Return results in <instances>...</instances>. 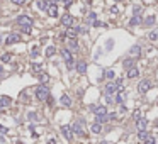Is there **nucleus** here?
Segmentation results:
<instances>
[{"mask_svg": "<svg viewBox=\"0 0 158 144\" xmlns=\"http://www.w3.org/2000/svg\"><path fill=\"white\" fill-rule=\"evenodd\" d=\"M48 97H50V88L41 83V85L36 88V98L41 100V102H44V100H48Z\"/></svg>", "mask_w": 158, "mask_h": 144, "instance_id": "obj_1", "label": "nucleus"}, {"mask_svg": "<svg viewBox=\"0 0 158 144\" xmlns=\"http://www.w3.org/2000/svg\"><path fill=\"white\" fill-rule=\"evenodd\" d=\"M83 124H85V120L83 119H78V122H75L73 126H70L71 127V132H75L77 136H80V137H83L85 136V131H83Z\"/></svg>", "mask_w": 158, "mask_h": 144, "instance_id": "obj_2", "label": "nucleus"}, {"mask_svg": "<svg viewBox=\"0 0 158 144\" xmlns=\"http://www.w3.org/2000/svg\"><path fill=\"white\" fill-rule=\"evenodd\" d=\"M151 87H153V85H151V81H150V80H141L140 83H138V93L144 95V93L150 90Z\"/></svg>", "mask_w": 158, "mask_h": 144, "instance_id": "obj_3", "label": "nucleus"}, {"mask_svg": "<svg viewBox=\"0 0 158 144\" xmlns=\"http://www.w3.org/2000/svg\"><path fill=\"white\" fill-rule=\"evenodd\" d=\"M16 22H17V26H31L33 24V17H29V15H19L16 19Z\"/></svg>", "mask_w": 158, "mask_h": 144, "instance_id": "obj_4", "label": "nucleus"}, {"mask_svg": "<svg viewBox=\"0 0 158 144\" xmlns=\"http://www.w3.org/2000/svg\"><path fill=\"white\" fill-rule=\"evenodd\" d=\"M19 41H20V36L16 34V32H12V34H9V36H7L5 44H7V46H12V44H16V42H19Z\"/></svg>", "mask_w": 158, "mask_h": 144, "instance_id": "obj_5", "label": "nucleus"}, {"mask_svg": "<svg viewBox=\"0 0 158 144\" xmlns=\"http://www.w3.org/2000/svg\"><path fill=\"white\" fill-rule=\"evenodd\" d=\"M61 134L65 136L66 141H71L73 139V132H71V127L70 126H61Z\"/></svg>", "mask_w": 158, "mask_h": 144, "instance_id": "obj_6", "label": "nucleus"}, {"mask_svg": "<svg viewBox=\"0 0 158 144\" xmlns=\"http://www.w3.org/2000/svg\"><path fill=\"white\" fill-rule=\"evenodd\" d=\"M46 12H48L50 17H58V3H50Z\"/></svg>", "mask_w": 158, "mask_h": 144, "instance_id": "obj_7", "label": "nucleus"}, {"mask_svg": "<svg viewBox=\"0 0 158 144\" xmlns=\"http://www.w3.org/2000/svg\"><path fill=\"white\" fill-rule=\"evenodd\" d=\"M116 90H117V85H116V81H109L107 85H105V95H112V93H116Z\"/></svg>", "mask_w": 158, "mask_h": 144, "instance_id": "obj_8", "label": "nucleus"}, {"mask_svg": "<svg viewBox=\"0 0 158 144\" xmlns=\"http://www.w3.org/2000/svg\"><path fill=\"white\" fill-rule=\"evenodd\" d=\"M90 110H92L95 115H102V114H105V112H107L104 105H90Z\"/></svg>", "mask_w": 158, "mask_h": 144, "instance_id": "obj_9", "label": "nucleus"}, {"mask_svg": "<svg viewBox=\"0 0 158 144\" xmlns=\"http://www.w3.org/2000/svg\"><path fill=\"white\" fill-rule=\"evenodd\" d=\"M61 24H63L65 27H71V26H73V17H71L70 14H65V15L61 17Z\"/></svg>", "mask_w": 158, "mask_h": 144, "instance_id": "obj_10", "label": "nucleus"}, {"mask_svg": "<svg viewBox=\"0 0 158 144\" xmlns=\"http://www.w3.org/2000/svg\"><path fill=\"white\" fill-rule=\"evenodd\" d=\"M136 127H138V131H146V127H148V120L146 119H138L136 120Z\"/></svg>", "mask_w": 158, "mask_h": 144, "instance_id": "obj_11", "label": "nucleus"}, {"mask_svg": "<svg viewBox=\"0 0 158 144\" xmlns=\"http://www.w3.org/2000/svg\"><path fill=\"white\" fill-rule=\"evenodd\" d=\"M75 68H77V71L80 73V75H83V73L87 71V63H85V61H78V63L75 65Z\"/></svg>", "mask_w": 158, "mask_h": 144, "instance_id": "obj_12", "label": "nucleus"}, {"mask_svg": "<svg viewBox=\"0 0 158 144\" xmlns=\"http://www.w3.org/2000/svg\"><path fill=\"white\" fill-rule=\"evenodd\" d=\"M10 104H12L10 97H7V95H2V97H0V107H9Z\"/></svg>", "mask_w": 158, "mask_h": 144, "instance_id": "obj_13", "label": "nucleus"}, {"mask_svg": "<svg viewBox=\"0 0 158 144\" xmlns=\"http://www.w3.org/2000/svg\"><path fill=\"white\" fill-rule=\"evenodd\" d=\"M123 66H124V70H131V68H134V59H133V58L124 59V61H123Z\"/></svg>", "mask_w": 158, "mask_h": 144, "instance_id": "obj_14", "label": "nucleus"}, {"mask_svg": "<svg viewBox=\"0 0 158 144\" xmlns=\"http://www.w3.org/2000/svg\"><path fill=\"white\" fill-rule=\"evenodd\" d=\"M60 102H61V105H63V107H71V98L68 97V95H61Z\"/></svg>", "mask_w": 158, "mask_h": 144, "instance_id": "obj_15", "label": "nucleus"}, {"mask_svg": "<svg viewBox=\"0 0 158 144\" xmlns=\"http://www.w3.org/2000/svg\"><path fill=\"white\" fill-rule=\"evenodd\" d=\"M109 115L107 114H102V115H95V122L97 124H104V122H109Z\"/></svg>", "mask_w": 158, "mask_h": 144, "instance_id": "obj_16", "label": "nucleus"}, {"mask_svg": "<svg viewBox=\"0 0 158 144\" xmlns=\"http://www.w3.org/2000/svg\"><path fill=\"white\" fill-rule=\"evenodd\" d=\"M140 75V70L138 68H131V70H127V73H126V76L129 78V80H133V78H136Z\"/></svg>", "mask_w": 158, "mask_h": 144, "instance_id": "obj_17", "label": "nucleus"}, {"mask_svg": "<svg viewBox=\"0 0 158 144\" xmlns=\"http://www.w3.org/2000/svg\"><path fill=\"white\" fill-rule=\"evenodd\" d=\"M90 131H92L94 134H100V132H102V124H97V122H94V124L90 126Z\"/></svg>", "mask_w": 158, "mask_h": 144, "instance_id": "obj_18", "label": "nucleus"}, {"mask_svg": "<svg viewBox=\"0 0 158 144\" xmlns=\"http://www.w3.org/2000/svg\"><path fill=\"white\" fill-rule=\"evenodd\" d=\"M148 136H150V134H148L146 131H138V139H140L141 143H146V141H148Z\"/></svg>", "mask_w": 158, "mask_h": 144, "instance_id": "obj_19", "label": "nucleus"}, {"mask_svg": "<svg viewBox=\"0 0 158 144\" xmlns=\"http://www.w3.org/2000/svg\"><path fill=\"white\" fill-rule=\"evenodd\" d=\"M48 5H50V0H39V2H37V9H39V10H46Z\"/></svg>", "mask_w": 158, "mask_h": 144, "instance_id": "obj_20", "label": "nucleus"}, {"mask_svg": "<svg viewBox=\"0 0 158 144\" xmlns=\"http://www.w3.org/2000/svg\"><path fill=\"white\" fill-rule=\"evenodd\" d=\"M68 49H71V51H77V49H78L77 39H70V41H68Z\"/></svg>", "mask_w": 158, "mask_h": 144, "instance_id": "obj_21", "label": "nucleus"}, {"mask_svg": "<svg viewBox=\"0 0 158 144\" xmlns=\"http://www.w3.org/2000/svg\"><path fill=\"white\" fill-rule=\"evenodd\" d=\"M65 36H68L70 39H75V37H77V29H75V27H68V31H66Z\"/></svg>", "mask_w": 158, "mask_h": 144, "instance_id": "obj_22", "label": "nucleus"}, {"mask_svg": "<svg viewBox=\"0 0 158 144\" xmlns=\"http://www.w3.org/2000/svg\"><path fill=\"white\" fill-rule=\"evenodd\" d=\"M155 22H157V17L155 15H150V17L144 19V26H153Z\"/></svg>", "mask_w": 158, "mask_h": 144, "instance_id": "obj_23", "label": "nucleus"}, {"mask_svg": "<svg viewBox=\"0 0 158 144\" xmlns=\"http://www.w3.org/2000/svg\"><path fill=\"white\" fill-rule=\"evenodd\" d=\"M61 56H63V59H65V61L71 59V53H70V49H61Z\"/></svg>", "mask_w": 158, "mask_h": 144, "instance_id": "obj_24", "label": "nucleus"}, {"mask_svg": "<svg viewBox=\"0 0 158 144\" xmlns=\"http://www.w3.org/2000/svg\"><path fill=\"white\" fill-rule=\"evenodd\" d=\"M10 59H12V56H10L9 53H5V54L0 56V61H2V63H10Z\"/></svg>", "mask_w": 158, "mask_h": 144, "instance_id": "obj_25", "label": "nucleus"}, {"mask_svg": "<svg viewBox=\"0 0 158 144\" xmlns=\"http://www.w3.org/2000/svg\"><path fill=\"white\" fill-rule=\"evenodd\" d=\"M104 76H105V78H107V80H112V78L116 76V73H114V70H105Z\"/></svg>", "mask_w": 158, "mask_h": 144, "instance_id": "obj_26", "label": "nucleus"}, {"mask_svg": "<svg viewBox=\"0 0 158 144\" xmlns=\"http://www.w3.org/2000/svg\"><path fill=\"white\" fill-rule=\"evenodd\" d=\"M114 102H117V104H124V93H123V92L116 95V98H114Z\"/></svg>", "mask_w": 158, "mask_h": 144, "instance_id": "obj_27", "label": "nucleus"}, {"mask_svg": "<svg viewBox=\"0 0 158 144\" xmlns=\"http://www.w3.org/2000/svg\"><path fill=\"white\" fill-rule=\"evenodd\" d=\"M54 53H56V48H54V46H50V48L46 49V56H48V58H51Z\"/></svg>", "mask_w": 158, "mask_h": 144, "instance_id": "obj_28", "label": "nucleus"}, {"mask_svg": "<svg viewBox=\"0 0 158 144\" xmlns=\"http://www.w3.org/2000/svg\"><path fill=\"white\" fill-rule=\"evenodd\" d=\"M133 12H134V15L138 17V15H141V12H143V7H141V5H134V9H133Z\"/></svg>", "mask_w": 158, "mask_h": 144, "instance_id": "obj_29", "label": "nucleus"}, {"mask_svg": "<svg viewBox=\"0 0 158 144\" xmlns=\"http://www.w3.org/2000/svg\"><path fill=\"white\" fill-rule=\"evenodd\" d=\"M140 22H141V17H136V15H134V17L129 20V26H138Z\"/></svg>", "mask_w": 158, "mask_h": 144, "instance_id": "obj_30", "label": "nucleus"}, {"mask_svg": "<svg viewBox=\"0 0 158 144\" xmlns=\"http://www.w3.org/2000/svg\"><path fill=\"white\" fill-rule=\"evenodd\" d=\"M141 53V48H140V44H134L133 48H131V54H140Z\"/></svg>", "mask_w": 158, "mask_h": 144, "instance_id": "obj_31", "label": "nucleus"}, {"mask_svg": "<svg viewBox=\"0 0 158 144\" xmlns=\"http://www.w3.org/2000/svg\"><path fill=\"white\" fill-rule=\"evenodd\" d=\"M148 37H150L151 41H157V39H158V29H157V31H151V32L148 34Z\"/></svg>", "mask_w": 158, "mask_h": 144, "instance_id": "obj_32", "label": "nucleus"}, {"mask_svg": "<svg viewBox=\"0 0 158 144\" xmlns=\"http://www.w3.org/2000/svg\"><path fill=\"white\" fill-rule=\"evenodd\" d=\"M20 31H22L24 34H31L33 29H31V26H20Z\"/></svg>", "mask_w": 158, "mask_h": 144, "instance_id": "obj_33", "label": "nucleus"}, {"mask_svg": "<svg viewBox=\"0 0 158 144\" xmlns=\"http://www.w3.org/2000/svg\"><path fill=\"white\" fill-rule=\"evenodd\" d=\"M48 80H50V76H48V75H46V73H44V75H39V81H41V83H43V85H44V83H46V81H48Z\"/></svg>", "mask_w": 158, "mask_h": 144, "instance_id": "obj_34", "label": "nucleus"}, {"mask_svg": "<svg viewBox=\"0 0 158 144\" xmlns=\"http://www.w3.org/2000/svg\"><path fill=\"white\" fill-rule=\"evenodd\" d=\"M31 68H33V71L34 73H41V70H43V68H41V65H31Z\"/></svg>", "mask_w": 158, "mask_h": 144, "instance_id": "obj_35", "label": "nucleus"}, {"mask_svg": "<svg viewBox=\"0 0 158 144\" xmlns=\"http://www.w3.org/2000/svg\"><path fill=\"white\" fill-rule=\"evenodd\" d=\"M75 29H77V32H82V34H83V32H88L87 26H85V27H75Z\"/></svg>", "mask_w": 158, "mask_h": 144, "instance_id": "obj_36", "label": "nucleus"}, {"mask_svg": "<svg viewBox=\"0 0 158 144\" xmlns=\"http://www.w3.org/2000/svg\"><path fill=\"white\" fill-rule=\"evenodd\" d=\"M73 66H75V63H73V58H71V59H68V61H66V68H68V70H71Z\"/></svg>", "mask_w": 158, "mask_h": 144, "instance_id": "obj_37", "label": "nucleus"}, {"mask_svg": "<svg viewBox=\"0 0 158 144\" xmlns=\"http://www.w3.org/2000/svg\"><path fill=\"white\" fill-rule=\"evenodd\" d=\"M95 17H97V15H95V14H94V12H90V14H88V22H94V20H95Z\"/></svg>", "mask_w": 158, "mask_h": 144, "instance_id": "obj_38", "label": "nucleus"}, {"mask_svg": "<svg viewBox=\"0 0 158 144\" xmlns=\"http://www.w3.org/2000/svg\"><path fill=\"white\" fill-rule=\"evenodd\" d=\"M105 102H107V104H114V98H112V95H105Z\"/></svg>", "mask_w": 158, "mask_h": 144, "instance_id": "obj_39", "label": "nucleus"}, {"mask_svg": "<svg viewBox=\"0 0 158 144\" xmlns=\"http://www.w3.org/2000/svg\"><path fill=\"white\" fill-rule=\"evenodd\" d=\"M112 46H114V41L111 39V41H107V48H105V49L109 51V49H112Z\"/></svg>", "mask_w": 158, "mask_h": 144, "instance_id": "obj_40", "label": "nucleus"}, {"mask_svg": "<svg viewBox=\"0 0 158 144\" xmlns=\"http://www.w3.org/2000/svg\"><path fill=\"white\" fill-rule=\"evenodd\" d=\"M146 143H150V144H155V143H157V139H155L153 136H148V141H146Z\"/></svg>", "mask_w": 158, "mask_h": 144, "instance_id": "obj_41", "label": "nucleus"}, {"mask_svg": "<svg viewBox=\"0 0 158 144\" xmlns=\"http://www.w3.org/2000/svg\"><path fill=\"white\" fill-rule=\"evenodd\" d=\"M27 117H29V119H33V120H36V119H37V115H36L34 112H29V115H27Z\"/></svg>", "mask_w": 158, "mask_h": 144, "instance_id": "obj_42", "label": "nucleus"}, {"mask_svg": "<svg viewBox=\"0 0 158 144\" xmlns=\"http://www.w3.org/2000/svg\"><path fill=\"white\" fill-rule=\"evenodd\" d=\"M26 0H12V3H16V5H22Z\"/></svg>", "mask_w": 158, "mask_h": 144, "instance_id": "obj_43", "label": "nucleus"}, {"mask_svg": "<svg viewBox=\"0 0 158 144\" xmlns=\"http://www.w3.org/2000/svg\"><path fill=\"white\" fill-rule=\"evenodd\" d=\"M71 3H73V0H66V2H65V7H66V9H68V7H70Z\"/></svg>", "mask_w": 158, "mask_h": 144, "instance_id": "obj_44", "label": "nucleus"}, {"mask_svg": "<svg viewBox=\"0 0 158 144\" xmlns=\"http://www.w3.org/2000/svg\"><path fill=\"white\" fill-rule=\"evenodd\" d=\"M0 132H7V127H3L2 124H0Z\"/></svg>", "mask_w": 158, "mask_h": 144, "instance_id": "obj_45", "label": "nucleus"}, {"mask_svg": "<svg viewBox=\"0 0 158 144\" xmlns=\"http://www.w3.org/2000/svg\"><path fill=\"white\" fill-rule=\"evenodd\" d=\"M48 144H56V141H54V139H50V141H48Z\"/></svg>", "mask_w": 158, "mask_h": 144, "instance_id": "obj_46", "label": "nucleus"}, {"mask_svg": "<svg viewBox=\"0 0 158 144\" xmlns=\"http://www.w3.org/2000/svg\"><path fill=\"white\" fill-rule=\"evenodd\" d=\"M0 76H3V68L0 66Z\"/></svg>", "mask_w": 158, "mask_h": 144, "instance_id": "obj_47", "label": "nucleus"}, {"mask_svg": "<svg viewBox=\"0 0 158 144\" xmlns=\"http://www.w3.org/2000/svg\"><path fill=\"white\" fill-rule=\"evenodd\" d=\"M100 144H107V143H105V141H102V143H100Z\"/></svg>", "mask_w": 158, "mask_h": 144, "instance_id": "obj_48", "label": "nucleus"}, {"mask_svg": "<svg viewBox=\"0 0 158 144\" xmlns=\"http://www.w3.org/2000/svg\"><path fill=\"white\" fill-rule=\"evenodd\" d=\"M0 44H2V36H0Z\"/></svg>", "mask_w": 158, "mask_h": 144, "instance_id": "obj_49", "label": "nucleus"}, {"mask_svg": "<svg viewBox=\"0 0 158 144\" xmlns=\"http://www.w3.org/2000/svg\"><path fill=\"white\" fill-rule=\"evenodd\" d=\"M116 2H117V0H116Z\"/></svg>", "mask_w": 158, "mask_h": 144, "instance_id": "obj_50", "label": "nucleus"}]
</instances>
